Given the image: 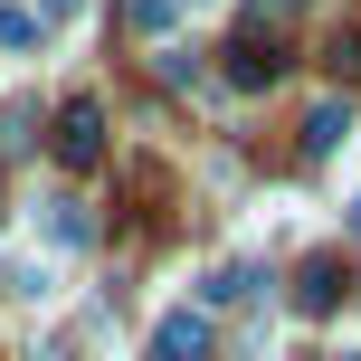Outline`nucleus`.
I'll list each match as a JSON object with an SVG mask.
<instances>
[{"label":"nucleus","instance_id":"obj_10","mask_svg":"<svg viewBox=\"0 0 361 361\" xmlns=\"http://www.w3.org/2000/svg\"><path fill=\"white\" fill-rule=\"evenodd\" d=\"M352 228H361V209H352Z\"/></svg>","mask_w":361,"mask_h":361},{"label":"nucleus","instance_id":"obj_3","mask_svg":"<svg viewBox=\"0 0 361 361\" xmlns=\"http://www.w3.org/2000/svg\"><path fill=\"white\" fill-rule=\"evenodd\" d=\"M276 76H286V48H276V38L267 29H257V38H238V48H228V86H276Z\"/></svg>","mask_w":361,"mask_h":361},{"label":"nucleus","instance_id":"obj_4","mask_svg":"<svg viewBox=\"0 0 361 361\" xmlns=\"http://www.w3.org/2000/svg\"><path fill=\"white\" fill-rule=\"evenodd\" d=\"M152 361H209V324L200 314H162L152 324Z\"/></svg>","mask_w":361,"mask_h":361},{"label":"nucleus","instance_id":"obj_2","mask_svg":"<svg viewBox=\"0 0 361 361\" xmlns=\"http://www.w3.org/2000/svg\"><path fill=\"white\" fill-rule=\"evenodd\" d=\"M343 295H352V267H343V257H305V267H295V305H305V314H333Z\"/></svg>","mask_w":361,"mask_h":361},{"label":"nucleus","instance_id":"obj_9","mask_svg":"<svg viewBox=\"0 0 361 361\" xmlns=\"http://www.w3.org/2000/svg\"><path fill=\"white\" fill-rule=\"evenodd\" d=\"M267 10H295V0H267Z\"/></svg>","mask_w":361,"mask_h":361},{"label":"nucleus","instance_id":"obj_5","mask_svg":"<svg viewBox=\"0 0 361 361\" xmlns=\"http://www.w3.org/2000/svg\"><path fill=\"white\" fill-rule=\"evenodd\" d=\"M48 238H57V247H86V238H95V219L76 209V200H48Z\"/></svg>","mask_w":361,"mask_h":361},{"label":"nucleus","instance_id":"obj_7","mask_svg":"<svg viewBox=\"0 0 361 361\" xmlns=\"http://www.w3.org/2000/svg\"><path fill=\"white\" fill-rule=\"evenodd\" d=\"M0 48H38V10H0Z\"/></svg>","mask_w":361,"mask_h":361},{"label":"nucleus","instance_id":"obj_8","mask_svg":"<svg viewBox=\"0 0 361 361\" xmlns=\"http://www.w3.org/2000/svg\"><path fill=\"white\" fill-rule=\"evenodd\" d=\"M38 10H48V19H76V10H86V0H38Z\"/></svg>","mask_w":361,"mask_h":361},{"label":"nucleus","instance_id":"obj_6","mask_svg":"<svg viewBox=\"0 0 361 361\" xmlns=\"http://www.w3.org/2000/svg\"><path fill=\"white\" fill-rule=\"evenodd\" d=\"M343 133H352V124H343V105H314V114H305V152H314V162H324Z\"/></svg>","mask_w":361,"mask_h":361},{"label":"nucleus","instance_id":"obj_1","mask_svg":"<svg viewBox=\"0 0 361 361\" xmlns=\"http://www.w3.org/2000/svg\"><path fill=\"white\" fill-rule=\"evenodd\" d=\"M57 162H67V171H95V162H105V105H95V95L57 105Z\"/></svg>","mask_w":361,"mask_h":361}]
</instances>
